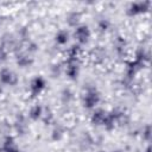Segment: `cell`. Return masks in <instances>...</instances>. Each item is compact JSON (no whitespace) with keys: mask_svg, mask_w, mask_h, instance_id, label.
<instances>
[{"mask_svg":"<svg viewBox=\"0 0 152 152\" xmlns=\"http://www.w3.org/2000/svg\"><path fill=\"white\" fill-rule=\"evenodd\" d=\"M43 87H44V82H43L42 78H36V80L32 82V86H31L33 93H38Z\"/></svg>","mask_w":152,"mask_h":152,"instance_id":"cell-1","label":"cell"},{"mask_svg":"<svg viewBox=\"0 0 152 152\" xmlns=\"http://www.w3.org/2000/svg\"><path fill=\"white\" fill-rule=\"evenodd\" d=\"M40 115V107H34L33 109H32V112H31V116L33 118V119H37L38 116Z\"/></svg>","mask_w":152,"mask_h":152,"instance_id":"cell-5","label":"cell"},{"mask_svg":"<svg viewBox=\"0 0 152 152\" xmlns=\"http://www.w3.org/2000/svg\"><path fill=\"white\" fill-rule=\"evenodd\" d=\"M14 77V75H12V72H10L8 70H2L1 72V80L5 83H11V78Z\"/></svg>","mask_w":152,"mask_h":152,"instance_id":"cell-2","label":"cell"},{"mask_svg":"<svg viewBox=\"0 0 152 152\" xmlns=\"http://www.w3.org/2000/svg\"><path fill=\"white\" fill-rule=\"evenodd\" d=\"M77 34H78V39L80 40H82V42L87 40V37H88V30H87V27L78 28L77 30Z\"/></svg>","mask_w":152,"mask_h":152,"instance_id":"cell-3","label":"cell"},{"mask_svg":"<svg viewBox=\"0 0 152 152\" xmlns=\"http://www.w3.org/2000/svg\"><path fill=\"white\" fill-rule=\"evenodd\" d=\"M66 40H68V34L64 33V32H61V33L57 36V42H58V43L63 44V43H65Z\"/></svg>","mask_w":152,"mask_h":152,"instance_id":"cell-4","label":"cell"}]
</instances>
